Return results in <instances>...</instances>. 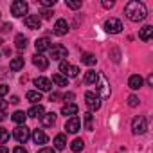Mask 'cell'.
Returning <instances> with one entry per match:
<instances>
[{
	"label": "cell",
	"mask_w": 153,
	"mask_h": 153,
	"mask_svg": "<svg viewBox=\"0 0 153 153\" xmlns=\"http://www.w3.org/2000/svg\"><path fill=\"white\" fill-rule=\"evenodd\" d=\"M9 68L13 70V72H18L20 68H24V58H13L11 59V63H9Z\"/></svg>",
	"instance_id": "cell-22"
},
{
	"label": "cell",
	"mask_w": 153,
	"mask_h": 153,
	"mask_svg": "<svg viewBox=\"0 0 153 153\" xmlns=\"http://www.w3.org/2000/svg\"><path fill=\"white\" fill-rule=\"evenodd\" d=\"M83 148H85V142H83V139H74V140H72V144H70V149H72L74 153H79Z\"/></svg>",
	"instance_id": "cell-27"
},
{
	"label": "cell",
	"mask_w": 153,
	"mask_h": 153,
	"mask_svg": "<svg viewBox=\"0 0 153 153\" xmlns=\"http://www.w3.org/2000/svg\"><path fill=\"white\" fill-rule=\"evenodd\" d=\"M92 119H94V115H92L90 112L83 114V123H85V130H92Z\"/></svg>",
	"instance_id": "cell-30"
},
{
	"label": "cell",
	"mask_w": 153,
	"mask_h": 153,
	"mask_svg": "<svg viewBox=\"0 0 153 153\" xmlns=\"http://www.w3.org/2000/svg\"><path fill=\"white\" fill-rule=\"evenodd\" d=\"M67 7H70V9H79L81 7V0H67Z\"/></svg>",
	"instance_id": "cell-33"
},
{
	"label": "cell",
	"mask_w": 153,
	"mask_h": 153,
	"mask_svg": "<svg viewBox=\"0 0 153 153\" xmlns=\"http://www.w3.org/2000/svg\"><path fill=\"white\" fill-rule=\"evenodd\" d=\"M33 63H34V67H38L40 70H45V68L49 67V58H45L43 54H34V56H33Z\"/></svg>",
	"instance_id": "cell-15"
},
{
	"label": "cell",
	"mask_w": 153,
	"mask_h": 153,
	"mask_svg": "<svg viewBox=\"0 0 153 153\" xmlns=\"http://www.w3.org/2000/svg\"><path fill=\"white\" fill-rule=\"evenodd\" d=\"M4 119H6V115H4V112H0V123H2Z\"/></svg>",
	"instance_id": "cell-48"
},
{
	"label": "cell",
	"mask_w": 153,
	"mask_h": 153,
	"mask_svg": "<svg viewBox=\"0 0 153 153\" xmlns=\"http://www.w3.org/2000/svg\"><path fill=\"white\" fill-rule=\"evenodd\" d=\"M42 124L43 126H54L56 124V114L54 112H47L42 115Z\"/></svg>",
	"instance_id": "cell-19"
},
{
	"label": "cell",
	"mask_w": 153,
	"mask_h": 153,
	"mask_svg": "<svg viewBox=\"0 0 153 153\" xmlns=\"http://www.w3.org/2000/svg\"><path fill=\"white\" fill-rule=\"evenodd\" d=\"M6 110H7V103L0 99V112H6Z\"/></svg>",
	"instance_id": "cell-42"
},
{
	"label": "cell",
	"mask_w": 153,
	"mask_h": 153,
	"mask_svg": "<svg viewBox=\"0 0 153 153\" xmlns=\"http://www.w3.org/2000/svg\"><path fill=\"white\" fill-rule=\"evenodd\" d=\"M65 146H67V139H65V135H63V133L56 135V137H54V148L61 151V149H65Z\"/></svg>",
	"instance_id": "cell-23"
},
{
	"label": "cell",
	"mask_w": 153,
	"mask_h": 153,
	"mask_svg": "<svg viewBox=\"0 0 153 153\" xmlns=\"http://www.w3.org/2000/svg\"><path fill=\"white\" fill-rule=\"evenodd\" d=\"M128 105H130L131 108H135V106L139 105V97H137V96H130V97H128Z\"/></svg>",
	"instance_id": "cell-35"
},
{
	"label": "cell",
	"mask_w": 153,
	"mask_h": 153,
	"mask_svg": "<svg viewBox=\"0 0 153 153\" xmlns=\"http://www.w3.org/2000/svg\"><path fill=\"white\" fill-rule=\"evenodd\" d=\"M142 83H144V79H142L140 74H133V76H130V79H128V87L131 90H139L142 87Z\"/></svg>",
	"instance_id": "cell-14"
},
{
	"label": "cell",
	"mask_w": 153,
	"mask_h": 153,
	"mask_svg": "<svg viewBox=\"0 0 153 153\" xmlns=\"http://www.w3.org/2000/svg\"><path fill=\"white\" fill-rule=\"evenodd\" d=\"M146 130H148V121H146V117H144V115H137V117L131 121V131H133L135 135H142V133H146Z\"/></svg>",
	"instance_id": "cell-2"
},
{
	"label": "cell",
	"mask_w": 153,
	"mask_h": 153,
	"mask_svg": "<svg viewBox=\"0 0 153 153\" xmlns=\"http://www.w3.org/2000/svg\"><path fill=\"white\" fill-rule=\"evenodd\" d=\"M13 135H15V139H16L20 144H25V142L29 140V137H31V131H29V128H27L25 124H18V126L13 130Z\"/></svg>",
	"instance_id": "cell-7"
},
{
	"label": "cell",
	"mask_w": 153,
	"mask_h": 153,
	"mask_svg": "<svg viewBox=\"0 0 153 153\" xmlns=\"http://www.w3.org/2000/svg\"><path fill=\"white\" fill-rule=\"evenodd\" d=\"M45 114V110H43V106L42 105H34V106H31L29 108V112H27V117H34V119H42V115Z\"/></svg>",
	"instance_id": "cell-18"
},
{
	"label": "cell",
	"mask_w": 153,
	"mask_h": 153,
	"mask_svg": "<svg viewBox=\"0 0 153 153\" xmlns=\"http://www.w3.org/2000/svg\"><path fill=\"white\" fill-rule=\"evenodd\" d=\"M9 140V131L6 128H0V144H6Z\"/></svg>",
	"instance_id": "cell-32"
},
{
	"label": "cell",
	"mask_w": 153,
	"mask_h": 153,
	"mask_svg": "<svg viewBox=\"0 0 153 153\" xmlns=\"http://www.w3.org/2000/svg\"><path fill=\"white\" fill-rule=\"evenodd\" d=\"M85 103H87L90 112H97L101 108V97L97 94H94V92H87L85 94Z\"/></svg>",
	"instance_id": "cell-6"
},
{
	"label": "cell",
	"mask_w": 153,
	"mask_h": 153,
	"mask_svg": "<svg viewBox=\"0 0 153 153\" xmlns=\"http://www.w3.org/2000/svg\"><path fill=\"white\" fill-rule=\"evenodd\" d=\"M11 119H13L16 124H24V123H25V119H27V114H25V112H22V110H16V112L11 115Z\"/></svg>",
	"instance_id": "cell-26"
},
{
	"label": "cell",
	"mask_w": 153,
	"mask_h": 153,
	"mask_svg": "<svg viewBox=\"0 0 153 153\" xmlns=\"http://www.w3.org/2000/svg\"><path fill=\"white\" fill-rule=\"evenodd\" d=\"M38 153H56V151H54L52 148H42V149H40Z\"/></svg>",
	"instance_id": "cell-43"
},
{
	"label": "cell",
	"mask_w": 153,
	"mask_h": 153,
	"mask_svg": "<svg viewBox=\"0 0 153 153\" xmlns=\"http://www.w3.org/2000/svg\"><path fill=\"white\" fill-rule=\"evenodd\" d=\"M27 11H29V6H27V2H24V0H15L11 4V15L15 18H22L24 15H27Z\"/></svg>",
	"instance_id": "cell-3"
},
{
	"label": "cell",
	"mask_w": 153,
	"mask_h": 153,
	"mask_svg": "<svg viewBox=\"0 0 153 153\" xmlns=\"http://www.w3.org/2000/svg\"><path fill=\"white\" fill-rule=\"evenodd\" d=\"M49 52H51V58L54 59V61H63L65 58H67V47L65 45H61V43H56V45H51V49H49Z\"/></svg>",
	"instance_id": "cell-4"
},
{
	"label": "cell",
	"mask_w": 153,
	"mask_h": 153,
	"mask_svg": "<svg viewBox=\"0 0 153 153\" xmlns=\"http://www.w3.org/2000/svg\"><path fill=\"white\" fill-rule=\"evenodd\" d=\"M79 128H81L79 117H70V119L65 123V131H67V133H76Z\"/></svg>",
	"instance_id": "cell-10"
},
{
	"label": "cell",
	"mask_w": 153,
	"mask_h": 153,
	"mask_svg": "<svg viewBox=\"0 0 153 153\" xmlns=\"http://www.w3.org/2000/svg\"><path fill=\"white\" fill-rule=\"evenodd\" d=\"M18 101H20V99H18V97H16V96H13V97H11V103H13V105H16V103H18Z\"/></svg>",
	"instance_id": "cell-46"
},
{
	"label": "cell",
	"mask_w": 153,
	"mask_h": 153,
	"mask_svg": "<svg viewBox=\"0 0 153 153\" xmlns=\"http://www.w3.org/2000/svg\"><path fill=\"white\" fill-rule=\"evenodd\" d=\"M52 83L58 85V87H67L68 79L65 78V76H61V74H52Z\"/></svg>",
	"instance_id": "cell-24"
},
{
	"label": "cell",
	"mask_w": 153,
	"mask_h": 153,
	"mask_svg": "<svg viewBox=\"0 0 153 153\" xmlns=\"http://www.w3.org/2000/svg\"><path fill=\"white\" fill-rule=\"evenodd\" d=\"M96 81H97V72L87 70V74H85V83H87V85H92V83H96Z\"/></svg>",
	"instance_id": "cell-29"
},
{
	"label": "cell",
	"mask_w": 153,
	"mask_h": 153,
	"mask_svg": "<svg viewBox=\"0 0 153 153\" xmlns=\"http://www.w3.org/2000/svg\"><path fill=\"white\" fill-rule=\"evenodd\" d=\"M78 105H74V103H67V105H63V108H61V114L67 117V115H72V117H76V114H78Z\"/></svg>",
	"instance_id": "cell-17"
},
{
	"label": "cell",
	"mask_w": 153,
	"mask_h": 153,
	"mask_svg": "<svg viewBox=\"0 0 153 153\" xmlns=\"http://www.w3.org/2000/svg\"><path fill=\"white\" fill-rule=\"evenodd\" d=\"M124 15L131 20V22H142L148 15V9L144 6V2H139V0H131L124 6Z\"/></svg>",
	"instance_id": "cell-1"
},
{
	"label": "cell",
	"mask_w": 153,
	"mask_h": 153,
	"mask_svg": "<svg viewBox=\"0 0 153 153\" xmlns=\"http://www.w3.org/2000/svg\"><path fill=\"white\" fill-rule=\"evenodd\" d=\"M151 36H153V27H151V25H144V27L139 31V38H140L142 42H148Z\"/></svg>",
	"instance_id": "cell-20"
},
{
	"label": "cell",
	"mask_w": 153,
	"mask_h": 153,
	"mask_svg": "<svg viewBox=\"0 0 153 153\" xmlns=\"http://www.w3.org/2000/svg\"><path fill=\"white\" fill-rule=\"evenodd\" d=\"M31 137H33L34 144H47V140H49V137L43 133V130H34Z\"/></svg>",
	"instance_id": "cell-16"
},
{
	"label": "cell",
	"mask_w": 153,
	"mask_h": 153,
	"mask_svg": "<svg viewBox=\"0 0 153 153\" xmlns=\"http://www.w3.org/2000/svg\"><path fill=\"white\" fill-rule=\"evenodd\" d=\"M13 153H27V149H25V148H22V146H16V148L13 149Z\"/></svg>",
	"instance_id": "cell-41"
},
{
	"label": "cell",
	"mask_w": 153,
	"mask_h": 153,
	"mask_svg": "<svg viewBox=\"0 0 153 153\" xmlns=\"http://www.w3.org/2000/svg\"><path fill=\"white\" fill-rule=\"evenodd\" d=\"M15 45H16L18 51H24V49L27 47V38H25L24 34H18V36L15 38Z\"/></svg>",
	"instance_id": "cell-28"
},
{
	"label": "cell",
	"mask_w": 153,
	"mask_h": 153,
	"mask_svg": "<svg viewBox=\"0 0 153 153\" xmlns=\"http://www.w3.org/2000/svg\"><path fill=\"white\" fill-rule=\"evenodd\" d=\"M81 63L92 67V65H96V56H94L92 52H83V54H81Z\"/></svg>",
	"instance_id": "cell-25"
},
{
	"label": "cell",
	"mask_w": 153,
	"mask_h": 153,
	"mask_svg": "<svg viewBox=\"0 0 153 153\" xmlns=\"http://www.w3.org/2000/svg\"><path fill=\"white\" fill-rule=\"evenodd\" d=\"M103 27H105V31L110 33V34H119V33L123 31V22H121L119 18H108Z\"/></svg>",
	"instance_id": "cell-8"
},
{
	"label": "cell",
	"mask_w": 153,
	"mask_h": 153,
	"mask_svg": "<svg viewBox=\"0 0 153 153\" xmlns=\"http://www.w3.org/2000/svg\"><path fill=\"white\" fill-rule=\"evenodd\" d=\"M114 6H115L114 0H110V2H108V0H105V2H103V7H105V9H112Z\"/></svg>",
	"instance_id": "cell-38"
},
{
	"label": "cell",
	"mask_w": 153,
	"mask_h": 153,
	"mask_svg": "<svg viewBox=\"0 0 153 153\" xmlns=\"http://www.w3.org/2000/svg\"><path fill=\"white\" fill-rule=\"evenodd\" d=\"M63 99L67 101V99H74V94H67V96H63Z\"/></svg>",
	"instance_id": "cell-45"
},
{
	"label": "cell",
	"mask_w": 153,
	"mask_h": 153,
	"mask_svg": "<svg viewBox=\"0 0 153 153\" xmlns=\"http://www.w3.org/2000/svg\"><path fill=\"white\" fill-rule=\"evenodd\" d=\"M34 85L38 87V92H49L52 88V81L47 79V78H43V76H40V78L34 79Z\"/></svg>",
	"instance_id": "cell-11"
},
{
	"label": "cell",
	"mask_w": 153,
	"mask_h": 153,
	"mask_svg": "<svg viewBox=\"0 0 153 153\" xmlns=\"http://www.w3.org/2000/svg\"><path fill=\"white\" fill-rule=\"evenodd\" d=\"M58 99H61L59 94H51V97H49V101H58Z\"/></svg>",
	"instance_id": "cell-44"
},
{
	"label": "cell",
	"mask_w": 153,
	"mask_h": 153,
	"mask_svg": "<svg viewBox=\"0 0 153 153\" xmlns=\"http://www.w3.org/2000/svg\"><path fill=\"white\" fill-rule=\"evenodd\" d=\"M24 24L27 29H40L42 27V18L38 15H27L24 18Z\"/></svg>",
	"instance_id": "cell-9"
},
{
	"label": "cell",
	"mask_w": 153,
	"mask_h": 153,
	"mask_svg": "<svg viewBox=\"0 0 153 153\" xmlns=\"http://www.w3.org/2000/svg\"><path fill=\"white\" fill-rule=\"evenodd\" d=\"M34 47H36V54H42V52L51 49V40L49 38H38L34 42Z\"/></svg>",
	"instance_id": "cell-13"
},
{
	"label": "cell",
	"mask_w": 153,
	"mask_h": 153,
	"mask_svg": "<svg viewBox=\"0 0 153 153\" xmlns=\"http://www.w3.org/2000/svg\"><path fill=\"white\" fill-rule=\"evenodd\" d=\"M9 92V87H6V85H0V97H2V96H6Z\"/></svg>",
	"instance_id": "cell-40"
},
{
	"label": "cell",
	"mask_w": 153,
	"mask_h": 153,
	"mask_svg": "<svg viewBox=\"0 0 153 153\" xmlns=\"http://www.w3.org/2000/svg\"><path fill=\"white\" fill-rule=\"evenodd\" d=\"M97 92H99V97H108L110 96V83L106 79L105 74H97Z\"/></svg>",
	"instance_id": "cell-5"
},
{
	"label": "cell",
	"mask_w": 153,
	"mask_h": 153,
	"mask_svg": "<svg viewBox=\"0 0 153 153\" xmlns=\"http://www.w3.org/2000/svg\"><path fill=\"white\" fill-rule=\"evenodd\" d=\"M78 74H79V68L74 67V65H70L68 70H67V74H65V78H67V76H68V78H78Z\"/></svg>",
	"instance_id": "cell-31"
},
{
	"label": "cell",
	"mask_w": 153,
	"mask_h": 153,
	"mask_svg": "<svg viewBox=\"0 0 153 153\" xmlns=\"http://www.w3.org/2000/svg\"><path fill=\"white\" fill-rule=\"evenodd\" d=\"M40 4L47 9V7H52V6L56 4V0H40Z\"/></svg>",
	"instance_id": "cell-37"
},
{
	"label": "cell",
	"mask_w": 153,
	"mask_h": 153,
	"mask_svg": "<svg viewBox=\"0 0 153 153\" xmlns=\"http://www.w3.org/2000/svg\"><path fill=\"white\" fill-rule=\"evenodd\" d=\"M68 33V22L65 20V18H59L56 24H54V34H58V36H65Z\"/></svg>",
	"instance_id": "cell-12"
},
{
	"label": "cell",
	"mask_w": 153,
	"mask_h": 153,
	"mask_svg": "<svg viewBox=\"0 0 153 153\" xmlns=\"http://www.w3.org/2000/svg\"><path fill=\"white\" fill-rule=\"evenodd\" d=\"M40 15H42V18L49 20V18H52V15H54V13H52V9H43V11H42Z\"/></svg>",
	"instance_id": "cell-36"
},
{
	"label": "cell",
	"mask_w": 153,
	"mask_h": 153,
	"mask_svg": "<svg viewBox=\"0 0 153 153\" xmlns=\"http://www.w3.org/2000/svg\"><path fill=\"white\" fill-rule=\"evenodd\" d=\"M25 97H27V101H31L33 105H40V101H42V92H38V90H29Z\"/></svg>",
	"instance_id": "cell-21"
},
{
	"label": "cell",
	"mask_w": 153,
	"mask_h": 153,
	"mask_svg": "<svg viewBox=\"0 0 153 153\" xmlns=\"http://www.w3.org/2000/svg\"><path fill=\"white\" fill-rule=\"evenodd\" d=\"M0 153H9V151H7V148H6V146H0Z\"/></svg>",
	"instance_id": "cell-47"
},
{
	"label": "cell",
	"mask_w": 153,
	"mask_h": 153,
	"mask_svg": "<svg viewBox=\"0 0 153 153\" xmlns=\"http://www.w3.org/2000/svg\"><path fill=\"white\" fill-rule=\"evenodd\" d=\"M11 29H13V25H11V24H4L2 27H0V31H2V33H9Z\"/></svg>",
	"instance_id": "cell-39"
},
{
	"label": "cell",
	"mask_w": 153,
	"mask_h": 153,
	"mask_svg": "<svg viewBox=\"0 0 153 153\" xmlns=\"http://www.w3.org/2000/svg\"><path fill=\"white\" fill-rule=\"evenodd\" d=\"M68 67H70V63H67V61H59V72H61V76H65V74H67Z\"/></svg>",
	"instance_id": "cell-34"
}]
</instances>
